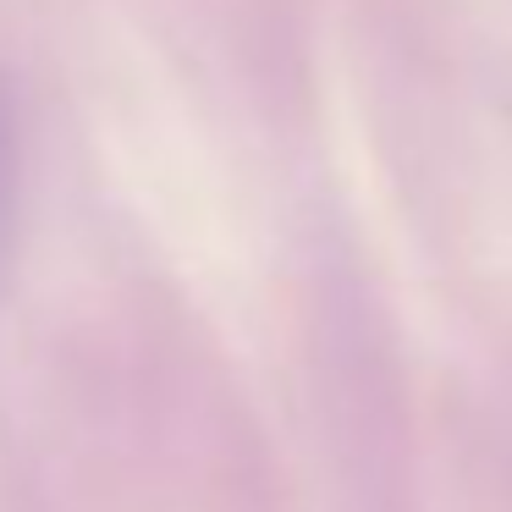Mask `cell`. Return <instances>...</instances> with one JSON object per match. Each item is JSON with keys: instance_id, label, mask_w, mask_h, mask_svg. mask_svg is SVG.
<instances>
[{"instance_id": "obj_1", "label": "cell", "mask_w": 512, "mask_h": 512, "mask_svg": "<svg viewBox=\"0 0 512 512\" xmlns=\"http://www.w3.org/2000/svg\"><path fill=\"white\" fill-rule=\"evenodd\" d=\"M17 237H23V122L12 83L0 78V298L12 292Z\"/></svg>"}]
</instances>
